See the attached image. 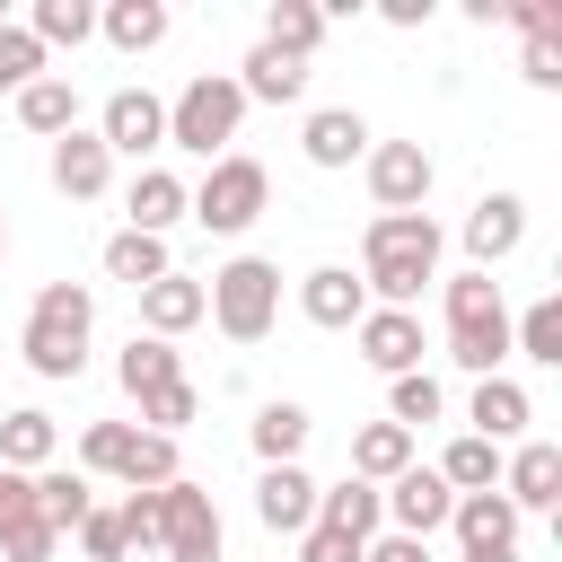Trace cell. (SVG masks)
Here are the masks:
<instances>
[{
	"instance_id": "6da1fadb",
	"label": "cell",
	"mask_w": 562,
	"mask_h": 562,
	"mask_svg": "<svg viewBox=\"0 0 562 562\" xmlns=\"http://www.w3.org/2000/svg\"><path fill=\"white\" fill-rule=\"evenodd\" d=\"M422 281H439V220L430 211H378L360 228V290H378V307H413Z\"/></svg>"
},
{
	"instance_id": "7a4b0ae2",
	"label": "cell",
	"mask_w": 562,
	"mask_h": 562,
	"mask_svg": "<svg viewBox=\"0 0 562 562\" xmlns=\"http://www.w3.org/2000/svg\"><path fill=\"white\" fill-rule=\"evenodd\" d=\"M88 334H97V299H88V281H44L35 307H26L18 351H26L35 378H79V369H88Z\"/></svg>"
},
{
	"instance_id": "3957f363",
	"label": "cell",
	"mask_w": 562,
	"mask_h": 562,
	"mask_svg": "<svg viewBox=\"0 0 562 562\" xmlns=\"http://www.w3.org/2000/svg\"><path fill=\"white\" fill-rule=\"evenodd\" d=\"M448 360L474 369V378H501V360H509V307H501L492 272H457L448 281Z\"/></svg>"
},
{
	"instance_id": "277c9868",
	"label": "cell",
	"mask_w": 562,
	"mask_h": 562,
	"mask_svg": "<svg viewBox=\"0 0 562 562\" xmlns=\"http://www.w3.org/2000/svg\"><path fill=\"white\" fill-rule=\"evenodd\" d=\"M202 316H211L228 342H263V334H272V316H281V272H272L263 255L220 263V272H211V290H202Z\"/></svg>"
},
{
	"instance_id": "5b68a950",
	"label": "cell",
	"mask_w": 562,
	"mask_h": 562,
	"mask_svg": "<svg viewBox=\"0 0 562 562\" xmlns=\"http://www.w3.org/2000/svg\"><path fill=\"white\" fill-rule=\"evenodd\" d=\"M237 123H246V97H237V79H228V70H202V79H193V88L167 105V149H193V158H228Z\"/></svg>"
},
{
	"instance_id": "8992f818",
	"label": "cell",
	"mask_w": 562,
	"mask_h": 562,
	"mask_svg": "<svg viewBox=\"0 0 562 562\" xmlns=\"http://www.w3.org/2000/svg\"><path fill=\"white\" fill-rule=\"evenodd\" d=\"M263 193H272V184H263V167L228 149V158H211V176H202V184L184 193V211H193V220H202L211 237H237V228H255Z\"/></svg>"
},
{
	"instance_id": "52a82bcc",
	"label": "cell",
	"mask_w": 562,
	"mask_h": 562,
	"mask_svg": "<svg viewBox=\"0 0 562 562\" xmlns=\"http://www.w3.org/2000/svg\"><path fill=\"white\" fill-rule=\"evenodd\" d=\"M158 553H167V562H220V509H211V492L184 483V474L158 492Z\"/></svg>"
},
{
	"instance_id": "ba28073f",
	"label": "cell",
	"mask_w": 562,
	"mask_h": 562,
	"mask_svg": "<svg viewBox=\"0 0 562 562\" xmlns=\"http://www.w3.org/2000/svg\"><path fill=\"white\" fill-rule=\"evenodd\" d=\"M378 509H386V527H395V536H413V544H430V536L448 527V509H457V492L439 483V465H404L395 483H378Z\"/></svg>"
},
{
	"instance_id": "9c48e42d",
	"label": "cell",
	"mask_w": 562,
	"mask_h": 562,
	"mask_svg": "<svg viewBox=\"0 0 562 562\" xmlns=\"http://www.w3.org/2000/svg\"><path fill=\"white\" fill-rule=\"evenodd\" d=\"M369 202L378 211H422L430 202V149L422 140H369Z\"/></svg>"
},
{
	"instance_id": "30bf717a",
	"label": "cell",
	"mask_w": 562,
	"mask_h": 562,
	"mask_svg": "<svg viewBox=\"0 0 562 562\" xmlns=\"http://www.w3.org/2000/svg\"><path fill=\"white\" fill-rule=\"evenodd\" d=\"M351 342H360V360H369L378 378H413V369H422V351H430L413 307H369V316L351 325Z\"/></svg>"
},
{
	"instance_id": "8fae6325",
	"label": "cell",
	"mask_w": 562,
	"mask_h": 562,
	"mask_svg": "<svg viewBox=\"0 0 562 562\" xmlns=\"http://www.w3.org/2000/svg\"><path fill=\"white\" fill-rule=\"evenodd\" d=\"M97 140H105L114 158H149V149H167V105H158L149 88H114L105 114H97Z\"/></svg>"
},
{
	"instance_id": "7c38bea8",
	"label": "cell",
	"mask_w": 562,
	"mask_h": 562,
	"mask_svg": "<svg viewBox=\"0 0 562 562\" xmlns=\"http://www.w3.org/2000/svg\"><path fill=\"white\" fill-rule=\"evenodd\" d=\"M316 474L307 465H263V483H255V518L272 527V536H307L316 527Z\"/></svg>"
},
{
	"instance_id": "4fadbf2b",
	"label": "cell",
	"mask_w": 562,
	"mask_h": 562,
	"mask_svg": "<svg viewBox=\"0 0 562 562\" xmlns=\"http://www.w3.org/2000/svg\"><path fill=\"white\" fill-rule=\"evenodd\" d=\"M105 184H114V149L97 132H61L53 140V193L61 202H97Z\"/></svg>"
},
{
	"instance_id": "5bb4252c",
	"label": "cell",
	"mask_w": 562,
	"mask_h": 562,
	"mask_svg": "<svg viewBox=\"0 0 562 562\" xmlns=\"http://www.w3.org/2000/svg\"><path fill=\"white\" fill-rule=\"evenodd\" d=\"M518 237H527V202H518V193H483V202L465 211V255H474V272H492L501 255H518Z\"/></svg>"
},
{
	"instance_id": "9a60e30c",
	"label": "cell",
	"mask_w": 562,
	"mask_h": 562,
	"mask_svg": "<svg viewBox=\"0 0 562 562\" xmlns=\"http://www.w3.org/2000/svg\"><path fill=\"white\" fill-rule=\"evenodd\" d=\"M465 422H474V439L509 448V439L536 422V404H527V386H518V378H474V395H465Z\"/></svg>"
},
{
	"instance_id": "2e32d148",
	"label": "cell",
	"mask_w": 562,
	"mask_h": 562,
	"mask_svg": "<svg viewBox=\"0 0 562 562\" xmlns=\"http://www.w3.org/2000/svg\"><path fill=\"white\" fill-rule=\"evenodd\" d=\"M501 501L527 518V509H553L562 501V448H544V439H527L509 465H501Z\"/></svg>"
},
{
	"instance_id": "e0dca14e",
	"label": "cell",
	"mask_w": 562,
	"mask_h": 562,
	"mask_svg": "<svg viewBox=\"0 0 562 562\" xmlns=\"http://www.w3.org/2000/svg\"><path fill=\"white\" fill-rule=\"evenodd\" d=\"M299 307H307V325H334V334H342V325L369 316V290H360L342 263H316V272L299 281Z\"/></svg>"
},
{
	"instance_id": "ac0fdd59",
	"label": "cell",
	"mask_w": 562,
	"mask_h": 562,
	"mask_svg": "<svg viewBox=\"0 0 562 562\" xmlns=\"http://www.w3.org/2000/svg\"><path fill=\"white\" fill-rule=\"evenodd\" d=\"M237 97H246V105H255V97H263V105H299V97H307V61L255 44V53L237 61Z\"/></svg>"
},
{
	"instance_id": "d6986e66",
	"label": "cell",
	"mask_w": 562,
	"mask_h": 562,
	"mask_svg": "<svg viewBox=\"0 0 562 562\" xmlns=\"http://www.w3.org/2000/svg\"><path fill=\"white\" fill-rule=\"evenodd\" d=\"M299 149H307L316 167H351V158H369V123H360L351 105H316L307 132H299Z\"/></svg>"
},
{
	"instance_id": "ffe728a7",
	"label": "cell",
	"mask_w": 562,
	"mask_h": 562,
	"mask_svg": "<svg viewBox=\"0 0 562 562\" xmlns=\"http://www.w3.org/2000/svg\"><path fill=\"white\" fill-rule=\"evenodd\" d=\"M123 211H132L140 237H167V228L184 220V176H176V167H140L132 193H123Z\"/></svg>"
},
{
	"instance_id": "44dd1931",
	"label": "cell",
	"mask_w": 562,
	"mask_h": 562,
	"mask_svg": "<svg viewBox=\"0 0 562 562\" xmlns=\"http://www.w3.org/2000/svg\"><path fill=\"white\" fill-rule=\"evenodd\" d=\"M140 325H149L158 342L193 334V325H202V281H193V272H167V281H149V290H140Z\"/></svg>"
},
{
	"instance_id": "7402d4cb",
	"label": "cell",
	"mask_w": 562,
	"mask_h": 562,
	"mask_svg": "<svg viewBox=\"0 0 562 562\" xmlns=\"http://www.w3.org/2000/svg\"><path fill=\"white\" fill-rule=\"evenodd\" d=\"M448 527H457L465 553H501V544H518V509H509L501 492H465V501L448 509Z\"/></svg>"
},
{
	"instance_id": "603a6c76",
	"label": "cell",
	"mask_w": 562,
	"mask_h": 562,
	"mask_svg": "<svg viewBox=\"0 0 562 562\" xmlns=\"http://www.w3.org/2000/svg\"><path fill=\"white\" fill-rule=\"evenodd\" d=\"M97 263H105V281H123V290H149V281L176 272V263H167V237H140V228H114Z\"/></svg>"
},
{
	"instance_id": "cb8c5ba5",
	"label": "cell",
	"mask_w": 562,
	"mask_h": 562,
	"mask_svg": "<svg viewBox=\"0 0 562 562\" xmlns=\"http://www.w3.org/2000/svg\"><path fill=\"white\" fill-rule=\"evenodd\" d=\"M114 378H123V395L140 404V395H158V386H176V378H184V351H176V342H158V334H132V342H123V360H114Z\"/></svg>"
},
{
	"instance_id": "d4e9b609",
	"label": "cell",
	"mask_w": 562,
	"mask_h": 562,
	"mask_svg": "<svg viewBox=\"0 0 562 562\" xmlns=\"http://www.w3.org/2000/svg\"><path fill=\"white\" fill-rule=\"evenodd\" d=\"M413 465V430H395V422H369L360 439H351V483H395Z\"/></svg>"
},
{
	"instance_id": "484cf974",
	"label": "cell",
	"mask_w": 562,
	"mask_h": 562,
	"mask_svg": "<svg viewBox=\"0 0 562 562\" xmlns=\"http://www.w3.org/2000/svg\"><path fill=\"white\" fill-rule=\"evenodd\" d=\"M316 527H342V536H360V544H369V536L386 527V509H378V483H351V474H342L334 492H316Z\"/></svg>"
},
{
	"instance_id": "4316f807",
	"label": "cell",
	"mask_w": 562,
	"mask_h": 562,
	"mask_svg": "<svg viewBox=\"0 0 562 562\" xmlns=\"http://www.w3.org/2000/svg\"><path fill=\"white\" fill-rule=\"evenodd\" d=\"M263 44L290 53V61H307V53L325 44V9H316V0H272V9H263Z\"/></svg>"
},
{
	"instance_id": "83f0119b",
	"label": "cell",
	"mask_w": 562,
	"mask_h": 562,
	"mask_svg": "<svg viewBox=\"0 0 562 562\" xmlns=\"http://www.w3.org/2000/svg\"><path fill=\"white\" fill-rule=\"evenodd\" d=\"M18 123L26 132H44V140H61V132H79V97H70V79H35V88H18Z\"/></svg>"
},
{
	"instance_id": "f1b7e54d",
	"label": "cell",
	"mask_w": 562,
	"mask_h": 562,
	"mask_svg": "<svg viewBox=\"0 0 562 562\" xmlns=\"http://www.w3.org/2000/svg\"><path fill=\"white\" fill-rule=\"evenodd\" d=\"M439 483H448L457 501H465V492H501V448H492V439H474V430H465V439H448Z\"/></svg>"
},
{
	"instance_id": "f546056e",
	"label": "cell",
	"mask_w": 562,
	"mask_h": 562,
	"mask_svg": "<svg viewBox=\"0 0 562 562\" xmlns=\"http://www.w3.org/2000/svg\"><path fill=\"white\" fill-rule=\"evenodd\" d=\"M97 26H105L114 53H149V44H167V9H158V0H114V9H97Z\"/></svg>"
},
{
	"instance_id": "4dcf8cb0",
	"label": "cell",
	"mask_w": 562,
	"mask_h": 562,
	"mask_svg": "<svg viewBox=\"0 0 562 562\" xmlns=\"http://www.w3.org/2000/svg\"><path fill=\"white\" fill-rule=\"evenodd\" d=\"M299 448H307V404H290V395L263 404L255 413V457L263 465H299Z\"/></svg>"
},
{
	"instance_id": "1f68e13d",
	"label": "cell",
	"mask_w": 562,
	"mask_h": 562,
	"mask_svg": "<svg viewBox=\"0 0 562 562\" xmlns=\"http://www.w3.org/2000/svg\"><path fill=\"white\" fill-rule=\"evenodd\" d=\"M0 465L9 474L53 465V413H0Z\"/></svg>"
},
{
	"instance_id": "d6a6232c",
	"label": "cell",
	"mask_w": 562,
	"mask_h": 562,
	"mask_svg": "<svg viewBox=\"0 0 562 562\" xmlns=\"http://www.w3.org/2000/svg\"><path fill=\"white\" fill-rule=\"evenodd\" d=\"M184 465H176V439H149V430H132V448H123V465H114V483L123 492H167Z\"/></svg>"
},
{
	"instance_id": "836d02e7",
	"label": "cell",
	"mask_w": 562,
	"mask_h": 562,
	"mask_svg": "<svg viewBox=\"0 0 562 562\" xmlns=\"http://www.w3.org/2000/svg\"><path fill=\"white\" fill-rule=\"evenodd\" d=\"M35 509H44V518L70 536V527L97 509V492H88V474H79V465H53V474H35Z\"/></svg>"
},
{
	"instance_id": "e575fe53",
	"label": "cell",
	"mask_w": 562,
	"mask_h": 562,
	"mask_svg": "<svg viewBox=\"0 0 562 562\" xmlns=\"http://www.w3.org/2000/svg\"><path fill=\"white\" fill-rule=\"evenodd\" d=\"M439 413H448V386H439L430 369H413V378H395V395H386V422H395V430H430Z\"/></svg>"
},
{
	"instance_id": "d590c367",
	"label": "cell",
	"mask_w": 562,
	"mask_h": 562,
	"mask_svg": "<svg viewBox=\"0 0 562 562\" xmlns=\"http://www.w3.org/2000/svg\"><path fill=\"white\" fill-rule=\"evenodd\" d=\"M26 35H35V44H70V53H79V44L97 35V9H88V0H35Z\"/></svg>"
},
{
	"instance_id": "8d00e7d4",
	"label": "cell",
	"mask_w": 562,
	"mask_h": 562,
	"mask_svg": "<svg viewBox=\"0 0 562 562\" xmlns=\"http://www.w3.org/2000/svg\"><path fill=\"white\" fill-rule=\"evenodd\" d=\"M509 351H527V360H562V307L536 299L527 316H509Z\"/></svg>"
},
{
	"instance_id": "74e56055",
	"label": "cell",
	"mask_w": 562,
	"mask_h": 562,
	"mask_svg": "<svg viewBox=\"0 0 562 562\" xmlns=\"http://www.w3.org/2000/svg\"><path fill=\"white\" fill-rule=\"evenodd\" d=\"M202 413V395H193V378H176V386H158V395H140V430L149 439H176L184 422Z\"/></svg>"
},
{
	"instance_id": "f35d334b",
	"label": "cell",
	"mask_w": 562,
	"mask_h": 562,
	"mask_svg": "<svg viewBox=\"0 0 562 562\" xmlns=\"http://www.w3.org/2000/svg\"><path fill=\"white\" fill-rule=\"evenodd\" d=\"M53 544H61V527H53V518H44L35 501H26V509H18L9 527H0V562H44Z\"/></svg>"
},
{
	"instance_id": "ab89813d",
	"label": "cell",
	"mask_w": 562,
	"mask_h": 562,
	"mask_svg": "<svg viewBox=\"0 0 562 562\" xmlns=\"http://www.w3.org/2000/svg\"><path fill=\"white\" fill-rule=\"evenodd\" d=\"M35 79H44V44L0 18V97H18V88H35Z\"/></svg>"
},
{
	"instance_id": "60d3db41",
	"label": "cell",
	"mask_w": 562,
	"mask_h": 562,
	"mask_svg": "<svg viewBox=\"0 0 562 562\" xmlns=\"http://www.w3.org/2000/svg\"><path fill=\"white\" fill-rule=\"evenodd\" d=\"M123 448H132V422H88L79 430V474H114Z\"/></svg>"
},
{
	"instance_id": "b9f144b4",
	"label": "cell",
	"mask_w": 562,
	"mask_h": 562,
	"mask_svg": "<svg viewBox=\"0 0 562 562\" xmlns=\"http://www.w3.org/2000/svg\"><path fill=\"white\" fill-rule=\"evenodd\" d=\"M70 536H79V553H88V562H123V553H132V536H123V518H114V509H88Z\"/></svg>"
},
{
	"instance_id": "7bdbcfd3",
	"label": "cell",
	"mask_w": 562,
	"mask_h": 562,
	"mask_svg": "<svg viewBox=\"0 0 562 562\" xmlns=\"http://www.w3.org/2000/svg\"><path fill=\"white\" fill-rule=\"evenodd\" d=\"M299 562H360V536H342V527H307V536H299Z\"/></svg>"
},
{
	"instance_id": "ee69618b",
	"label": "cell",
	"mask_w": 562,
	"mask_h": 562,
	"mask_svg": "<svg viewBox=\"0 0 562 562\" xmlns=\"http://www.w3.org/2000/svg\"><path fill=\"white\" fill-rule=\"evenodd\" d=\"M518 70H527L536 88H562V44H553V35H527V53H518Z\"/></svg>"
},
{
	"instance_id": "f6af8a7d",
	"label": "cell",
	"mask_w": 562,
	"mask_h": 562,
	"mask_svg": "<svg viewBox=\"0 0 562 562\" xmlns=\"http://www.w3.org/2000/svg\"><path fill=\"white\" fill-rule=\"evenodd\" d=\"M509 26H518V35H562V9H553V0H518Z\"/></svg>"
},
{
	"instance_id": "bcb514c9",
	"label": "cell",
	"mask_w": 562,
	"mask_h": 562,
	"mask_svg": "<svg viewBox=\"0 0 562 562\" xmlns=\"http://www.w3.org/2000/svg\"><path fill=\"white\" fill-rule=\"evenodd\" d=\"M360 562H430V544H413V536H369Z\"/></svg>"
},
{
	"instance_id": "7dc6e473",
	"label": "cell",
	"mask_w": 562,
	"mask_h": 562,
	"mask_svg": "<svg viewBox=\"0 0 562 562\" xmlns=\"http://www.w3.org/2000/svg\"><path fill=\"white\" fill-rule=\"evenodd\" d=\"M26 501H35V474H9V465H0V527H9Z\"/></svg>"
},
{
	"instance_id": "c3c4849f",
	"label": "cell",
	"mask_w": 562,
	"mask_h": 562,
	"mask_svg": "<svg viewBox=\"0 0 562 562\" xmlns=\"http://www.w3.org/2000/svg\"><path fill=\"white\" fill-rule=\"evenodd\" d=\"M0 255H9V220H0Z\"/></svg>"
}]
</instances>
